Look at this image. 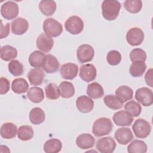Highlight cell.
<instances>
[{
	"instance_id": "20",
	"label": "cell",
	"mask_w": 153,
	"mask_h": 153,
	"mask_svg": "<svg viewBox=\"0 0 153 153\" xmlns=\"http://www.w3.org/2000/svg\"><path fill=\"white\" fill-rule=\"evenodd\" d=\"M45 74L43 71L39 68L31 69L27 75L29 81L32 85H41L43 82Z\"/></svg>"
},
{
	"instance_id": "40",
	"label": "cell",
	"mask_w": 153,
	"mask_h": 153,
	"mask_svg": "<svg viewBox=\"0 0 153 153\" xmlns=\"http://www.w3.org/2000/svg\"><path fill=\"white\" fill-rule=\"evenodd\" d=\"M130 59L132 62H145L146 59V53L141 48H134L132 50L130 53Z\"/></svg>"
},
{
	"instance_id": "9",
	"label": "cell",
	"mask_w": 153,
	"mask_h": 153,
	"mask_svg": "<svg viewBox=\"0 0 153 153\" xmlns=\"http://www.w3.org/2000/svg\"><path fill=\"white\" fill-rule=\"evenodd\" d=\"M94 56V50L92 46L88 44H82L79 46L76 51L78 60L81 63L92 60Z\"/></svg>"
},
{
	"instance_id": "13",
	"label": "cell",
	"mask_w": 153,
	"mask_h": 153,
	"mask_svg": "<svg viewBox=\"0 0 153 153\" xmlns=\"http://www.w3.org/2000/svg\"><path fill=\"white\" fill-rule=\"evenodd\" d=\"M59 66V62L54 56L50 54L45 55L42 66L45 72L48 74L55 73L57 72Z\"/></svg>"
},
{
	"instance_id": "8",
	"label": "cell",
	"mask_w": 153,
	"mask_h": 153,
	"mask_svg": "<svg viewBox=\"0 0 153 153\" xmlns=\"http://www.w3.org/2000/svg\"><path fill=\"white\" fill-rule=\"evenodd\" d=\"M144 32L139 27H134L128 30L126 34V40L131 46L140 45L144 40Z\"/></svg>"
},
{
	"instance_id": "35",
	"label": "cell",
	"mask_w": 153,
	"mask_h": 153,
	"mask_svg": "<svg viewBox=\"0 0 153 153\" xmlns=\"http://www.w3.org/2000/svg\"><path fill=\"white\" fill-rule=\"evenodd\" d=\"M115 94L124 102L133 98V91L130 87L127 85H121L116 90Z\"/></svg>"
},
{
	"instance_id": "31",
	"label": "cell",
	"mask_w": 153,
	"mask_h": 153,
	"mask_svg": "<svg viewBox=\"0 0 153 153\" xmlns=\"http://www.w3.org/2000/svg\"><path fill=\"white\" fill-rule=\"evenodd\" d=\"M17 56V51L16 48L11 45H4L1 48L0 57L4 61H10L15 59Z\"/></svg>"
},
{
	"instance_id": "38",
	"label": "cell",
	"mask_w": 153,
	"mask_h": 153,
	"mask_svg": "<svg viewBox=\"0 0 153 153\" xmlns=\"http://www.w3.org/2000/svg\"><path fill=\"white\" fill-rule=\"evenodd\" d=\"M8 70L14 76H20L23 74L24 66L17 60H13L8 63Z\"/></svg>"
},
{
	"instance_id": "34",
	"label": "cell",
	"mask_w": 153,
	"mask_h": 153,
	"mask_svg": "<svg viewBox=\"0 0 153 153\" xmlns=\"http://www.w3.org/2000/svg\"><path fill=\"white\" fill-rule=\"evenodd\" d=\"M34 134L32 127L30 126L24 125L20 126L17 131L18 138L23 141L30 140Z\"/></svg>"
},
{
	"instance_id": "36",
	"label": "cell",
	"mask_w": 153,
	"mask_h": 153,
	"mask_svg": "<svg viewBox=\"0 0 153 153\" xmlns=\"http://www.w3.org/2000/svg\"><path fill=\"white\" fill-rule=\"evenodd\" d=\"M46 97L50 100H56L60 96L59 88L54 83H49L45 87Z\"/></svg>"
},
{
	"instance_id": "18",
	"label": "cell",
	"mask_w": 153,
	"mask_h": 153,
	"mask_svg": "<svg viewBox=\"0 0 153 153\" xmlns=\"http://www.w3.org/2000/svg\"><path fill=\"white\" fill-rule=\"evenodd\" d=\"M11 26L12 33L17 35L24 34L29 28L28 22L22 17H18L13 20Z\"/></svg>"
},
{
	"instance_id": "1",
	"label": "cell",
	"mask_w": 153,
	"mask_h": 153,
	"mask_svg": "<svg viewBox=\"0 0 153 153\" xmlns=\"http://www.w3.org/2000/svg\"><path fill=\"white\" fill-rule=\"evenodd\" d=\"M121 8V3L117 0L103 1L102 4V16L107 20H114L118 16Z\"/></svg>"
},
{
	"instance_id": "24",
	"label": "cell",
	"mask_w": 153,
	"mask_h": 153,
	"mask_svg": "<svg viewBox=\"0 0 153 153\" xmlns=\"http://www.w3.org/2000/svg\"><path fill=\"white\" fill-rule=\"evenodd\" d=\"M27 97L32 102L38 103L41 102L44 99V93L41 88L32 87L27 90Z\"/></svg>"
},
{
	"instance_id": "19",
	"label": "cell",
	"mask_w": 153,
	"mask_h": 153,
	"mask_svg": "<svg viewBox=\"0 0 153 153\" xmlns=\"http://www.w3.org/2000/svg\"><path fill=\"white\" fill-rule=\"evenodd\" d=\"M95 143L94 137L89 133H83L79 135L76 139V144L82 149H87L93 147Z\"/></svg>"
},
{
	"instance_id": "3",
	"label": "cell",
	"mask_w": 153,
	"mask_h": 153,
	"mask_svg": "<svg viewBox=\"0 0 153 153\" xmlns=\"http://www.w3.org/2000/svg\"><path fill=\"white\" fill-rule=\"evenodd\" d=\"M43 30L46 35L50 37H57L63 32L62 24L53 18H48L43 23Z\"/></svg>"
},
{
	"instance_id": "2",
	"label": "cell",
	"mask_w": 153,
	"mask_h": 153,
	"mask_svg": "<svg viewBox=\"0 0 153 153\" xmlns=\"http://www.w3.org/2000/svg\"><path fill=\"white\" fill-rule=\"evenodd\" d=\"M112 123L109 118H99L94 122L92 132L96 136L101 137L109 134L112 130Z\"/></svg>"
},
{
	"instance_id": "23",
	"label": "cell",
	"mask_w": 153,
	"mask_h": 153,
	"mask_svg": "<svg viewBox=\"0 0 153 153\" xmlns=\"http://www.w3.org/2000/svg\"><path fill=\"white\" fill-rule=\"evenodd\" d=\"M87 94L90 98L97 99L103 97L104 95V91L100 84L97 82H94L88 85Z\"/></svg>"
},
{
	"instance_id": "32",
	"label": "cell",
	"mask_w": 153,
	"mask_h": 153,
	"mask_svg": "<svg viewBox=\"0 0 153 153\" xmlns=\"http://www.w3.org/2000/svg\"><path fill=\"white\" fill-rule=\"evenodd\" d=\"M45 55L42 51L35 50L33 51L29 57V62L30 66L36 68H40L42 66V63Z\"/></svg>"
},
{
	"instance_id": "42",
	"label": "cell",
	"mask_w": 153,
	"mask_h": 153,
	"mask_svg": "<svg viewBox=\"0 0 153 153\" xmlns=\"http://www.w3.org/2000/svg\"><path fill=\"white\" fill-rule=\"evenodd\" d=\"M10 81L6 78L1 77L0 78V94H6L10 90Z\"/></svg>"
},
{
	"instance_id": "11",
	"label": "cell",
	"mask_w": 153,
	"mask_h": 153,
	"mask_svg": "<svg viewBox=\"0 0 153 153\" xmlns=\"http://www.w3.org/2000/svg\"><path fill=\"white\" fill-rule=\"evenodd\" d=\"M112 120L118 126H130L133 123V117L127 111L121 110L114 114Z\"/></svg>"
},
{
	"instance_id": "29",
	"label": "cell",
	"mask_w": 153,
	"mask_h": 153,
	"mask_svg": "<svg viewBox=\"0 0 153 153\" xmlns=\"http://www.w3.org/2000/svg\"><path fill=\"white\" fill-rule=\"evenodd\" d=\"M60 96L62 98L68 99L72 97L75 94V88L72 82L62 81L59 85Z\"/></svg>"
},
{
	"instance_id": "6",
	"label": "cell",
	"mask_w": 153,
	"mask_h": 153,
	"mask_svg": "<svg viewBox=\"0 0 153 153\" xmlns=\"http://www.w3.org/2000/svg\"><path fill=\"white\" fill-rule=\"evenodd\" d=\"M136 100L144 106H149L153 103V93L148 87H141L136 91Z\"/></svg>"
},
{
	"instance_id": "30",
	"label": "cell",
	"mask_w": 153,
	"mask_h": 153,
	"mask_svg": "<svg viewBox=\"0 0 153 153\" xmlns=\"http://www.w3.org/2000/svg\"><path fill=\"white\" fill-rule=\"evenodd\" d=\"M147 145L142 140L135 139L127 146V151L129 153H145L147 151Z\"/></svg>"
},
{
	"instance_id": "25",
	"label": "cell",
	"mask_w": 153,
	"mask_h": 153,
	"mask_svg": "<svg viewBox=\"0 0 153 153\" xmlns=\"http://www.w3.org/2000/svg\"><path fill=\"white\" fill-rule=\"evenodd\" d=\"M45 112L41 108L35 107L32 108L30 111L29 120L33 124H40L45 121Z\"/></svg>"
},
{
	"instance_id": "39",
	"label": "cell",
	"mask_w": 153,
	"mask_h": 153,
	"mask_svg": "<svg viewBox=\"0 0 153 153\" xmlns=\"http://www.w3.org/2000/svg\"><path fill=\"white\" fill-rule=\"evenodd\" d=\"M124 109L129 112L133 117H136L140 115L142 107L138 102L134 100H130L125 104Z\"/></svg>"
},
{
	"instance_id": "33",
	"label": "cell",
	"mask_w": 153,
	"mask_h": 153,
	"mask_svg": "<svg viewBox=\"0 0 153 153\" xmlns=\"http://www.w3.org/2000/svg\"><path fill=\"white\" fill-rule=\"evenodd\" d=\"M146 69V65L143 62H133L130 65L129 72L133 77H140L142 76Z\"/></svg>"
},
{
	"instance_id": "15",
	"label": "cell",
	"mask_w": 153,
	"mask_h": 153,
	"mask_svg": "<svg viewBox=\"0 0 153 153\" xmlns=\"http://www.w3.org/2000/svg\"><path fill=\"white\" fill-rule=\"evenodd\" d=\"M114 136L117 141L121 145H127L134 137L131 130L127 127L118 128L115 133Z\"/></svg>"
},
{
	"instance_id": "44",
	"label": "cell",
	"mask_w": 153,
	"mask_h": 153,
	"mask_svg": "<svg viewBox=\"0 0 153 153\" xmlns=\"http://www.w3.org/2000/svg\"><path fill=\"white\" fill-rule=\"evenodd\" d=\"M145 80L146 84L151 87H153L152 85V69L150 68L146 72L145 76Z\"/></svg>"
},
{
	"instance_id": "43",
	"label": "cell",
	"mask_w": 153,
	"mask_h": 153,
	"mask_svg": "<svg viewBox=\"0 0 153 153\" xmlns=\"http://www.w3.org/2000/svg\"><path fill=\"white\" fill-rule=\"evenodd\" d=\"M10 33V23H7L5 26L2 24V21L1 20V39L7 37Z\"/></svg>"
},
{
	"instance_id": "27",
	"label": "cell",
	"mask_w": 153,
	"mask_h": 153,
	"mask_svg": "<svg viewBox=\"0 0 153 153\" xmlns=\"http://www.w3.org/2000/svg\"><path fill=\"white\" fill-rule=\"evenodd\" d=\"M39 8L45 16H51L56 10V3L54 1L43 0L39 2Z\"/></svg>"
},
{
	"instance_id": "22",
	"label": "cell",
	"mask_w": 153,
	"mask_h": 153,
	"mask_svg": "<svg viewBox=\"0 0 153 153\" xmlns=\"http://www.w3.org/2000/svg\"><path fill=\"white\" fill-rule=\"evenodd\" d=\"M103 102L105 105L113 110H118L123 108L124 102L117 96L113 94H108L103 98Z\"/></svg>"
},
{
	"instance_id": "41",
	"label": "cell",
	"mask_w": 153,
	"mask_h": 153,
	"mask_svg": "<svg viewBox=\"0 0 153 153\" xmlns=\"http://www.w3.org/2000/svg\"><path fill=\"white\" fill-rule=\"evenodd\" d=\"M121 54L117 50H111L107 54L106 60L108 64L112 66L118 65L121 61Z\"/></svg>"
},
{
	"instance_id": "4",
	"label": "cell",
	"mask_w": 153,
	"mask_h": 153,
	"mask_svg": "<svg viewBox=\"0 0 153 153\" xmlns=\"http://www.w3.org/2000/svg\"><path fill=\"white\" fill-rule=\"evenodd\" d=\"M132 130L136 137L145 139L149 135L151 131V126L149 123L145 120L139 118L133 124Z\"/></svg>"
},
{
	"instance_id": "12",
	"label": "cell",
	"mask_w": 153,
	"mask_h": 153,
	"mask_svg": "<svg viewBox=\"0 0 153 153\" xmlns=\"http://www.w3.org/2000/svg\"><path fill=\"white\" fill-rule=\"evenodd\" d=\"M79 75L81 79L89 82L95 79L97 75V71L93 64L88 63L81 66Z\"/></svg>"
},
{
	"instance_id": "26",
	"label": "cell",
	"mask_w": 153,
	"mask_h": 153,
	"mask_svg": "<svg viewBox=\"0 0 153 153\" xmlns=\"http://www.w3.org/2000/svg\"><path fill=\"white\" fill-rule=\"evenodd\" d=\"M43 148L46 153H57L61 151L62 143L57 139H50L45 142Z\"/></svg>"
},
{
	"instance_id": "28",
	"label": "cell",
	"mask_w": 153,
	"mask_h": 153,
	"mask_svg": "<svg viewBox=\"0 0 153 153\" xmlns=\"http://www.w3.org/2000/svg\"><path fill=\"white\" fill-rule=\"evenodd\" d=\"M29 84L26 80L23 78L14 79L11 84V88L16 94H22L28 90Z\"/></svg>"
},
{
	"instance_id": "21",
	"label": "cell",
	"mask_w": 153,
	"mask_h": 153,
	"mask_svg": "<svg viewBox=\"0 0 153 153\" xmlns=\"http://www.w3.org/2000/svg\"><path fill=\"white\" fill-rule=\"evenodd\" d=\"M17 127L13 123H5L1 127V136L5 139H10L16 137Z\"/></svg>"
},
{
	"instance_id": "10",
	"label": "cell",
	"mask_w": 153,
	"mask_h": 153,
	"mask_svg": "<svg viewBox=\"0 0 153 153\" xmlns=\"http://www.w3.org/2000/svg\"><path fill=\"white\" fill-rule=\"evenodd\" d=\"M116 146L114 139L109 136L100 138L96 142V148L102 153H112L115 151Z\"/></svg>"
},
{
	"instance_id": "37",
	"label": "cell",
	"mask_w": 153,
	"mask_h": 153,
	"mask_svg": "<svg viewBox=\"0 0 153 153\" xmlns=\"http://www.w3.org/2000/svg\"><path fill=\"white\" fill-rule=\"evenodd\" d=\"M124 6L128 12L136 14L141 10L142 2L140 0H126L124 2Z\"/></svg>"
},
{
	"instance_id": "16",
	"label": "cell",
	"mask_w": 153,
	"mask_h": 153,
	"mask_svg": "<svg viewBox=\"0 0 153 153\" xmlns=\"http://www.w3.org/2000/svg\"><path fill=\"white\" fill-rule=\"evenodd\" d=\"M75 104L77 109L82 113H88L93 110L94 107L93 100L90 97L85 95L78 97Z\"/></svg>"
},
{
	"instance_id": "5",
	"label": "cell",
	"mask_w": 153,
	"mask_h": 153,
	"mask_svg": "<svg viewBox=\"0 0 153 153\" xmlns=\"http://www.w3.org/2000/svg\"><path fill=\"white\" fill-rule=\"evenodd\" d=\"M65 27L66 31L71 34L78 35L84 29V22L79 17L72 16L66 20Z\"/></svg>"
},
{
	"instance_id": "7",
	"label": "cell",
	"mask_w": 153,
	"mask_h": 153,
	"mask_svg": "<svg viewBox=\"0 0 153 153\" xmlns=\"http://www.w3.org/2000/svg\"><path fill=\"white\" fill-rule=\"evenodd\" d=\"M19 6L15 2L8 1L4 3L1 7V14L7 20L16 18L19 14Z\"/></svg>"
},
{
	"instance_id": "17",
	"label": "cell",
	"mask_w": 153,
	"mask_h": 153,
	"mask_svg": "<svg viewBox=\"0 0 153 153\" xmlns=\"http://www.w3.org/2000/svg\"><path fill=\"white\" fill-rule=\"evenodd\" d=\"M37 48L44 53H48L53 48L54 40L45 33L40 34L36 39Z\"/></svg>"
},
{
	"instance_id": "14",
	"label": "cell",
	"mask_w": 153,
	"mask_h": 153,
	"mask_svg": "<svg viewBox=\"0 0 153 153\" xmlns=\"http://www.w3.org/2000/svg\"><path fill=\"white\" fill-rule=\"evenodd\" d=\"M78 66L73 63H67L62 65L60 69V73L62 77L65 79L72 80L78 74Z\"/></svg>"
}]
</instances>
